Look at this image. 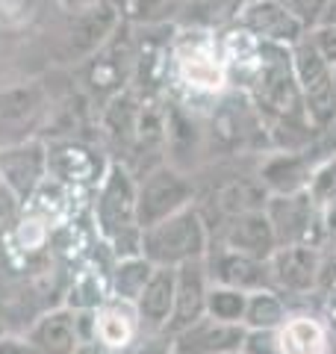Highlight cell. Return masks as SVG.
Here are the masks:
<instances>
[{
    "mask_svg": "<svg viewBox=\"0 0 336 354\" xmlns=\"http://www.w3.org/2000/svg\"><path fill=\"white\" fill-rule=\"evenodd\" d=\"M136 174L124 162H109L92 198V227L112 257L142 254V227L136 218Z\"/></svg>",
    "mask_w": 336,
    "mask_h": 354,
    "instance_id": "1",
    "label": "cell"
},
{
    "mask_svg": "<svg viewBox=\"0 0 336 354\" xmlns=\"http://www.w3.org/2000/svg\"><path fill=\"white\" fill-rule=\"evenodd\" d=\"M212 245V234L198 207L156 221L142 230V257L156 269H180L186 263L204 260Z\"/></svg>",
    "mask_w": 336,
    "mask_h": 354,
    "instance_id": "2",
    "label": "cell"
},
{
    "mask_svg": "<svg viewBox=\"0 0 336 354\" xmlns=\"http://www.w3.org/2000/svg\"><path fill=\"white\" fill-rule=\"evenodd\" d=\"M171 71L189 95L218 97L230 86L221 36L204 30H183L171 41Z\"/></svg>",
    "mask_w": 336,
    "mask_h": 354,
    "instance_id": "3",
    "label": "cell"
},
{
    "mask_svg": "<svg viewBox=\"0 0 336 354\" xmlns=\"http://www.w3.org/2000/svg\"><path fill=\"white\" fill-rule=\"evenodd\" d=\"M136 218L139 227L148 230L156 221L177 216L198 204V183L189 171L174 169L171 162L153 165L136 177Z\"/></svg>",
    "mask_w": 336,
    "mask_h": 354,
    "instance_id": "4",
    "label": "cell"
},
{
    "mask_svg": "<svg viewBox=\"0 0 336 354\" xmlns=\"http://www.w3.org/2000/svg\"><path fill=\"white\" fill-rule=\"evenodd\" d=\"M289 59H292V71H295V83L301 88V97H304L307 115L310 121L321 127L330 121V115L336 113V88H333V68L324 62L316 48L310 44V39L304 36L295 48H289Z\"/></svg>",
    "mask_w": 336,
    "mask_h": 354,
    "instance_id": "5",
    "label": "cell"
},
{
    "mask_svg": "<svg viewBox=\"0 0 336 354\" xmlns=\"http://www.w3.org/2000/svg\"><path fill=\"white\" fill-rule=\"evenodd\" d=\"M265 216L274 227L277 248L280 245H312L324 248L321 209L310 201L307 192L298 195H268Z\"/></svg>",
    "mask_w": 336,
    "mask_h": 354,
    "instance_id": "6",
    "label": "cell"
},
{
    "mask_svg": "<svg viewBox=\"0 0 336 354\" xmlns=\"http://www.w3.org/2000/svg\"><path fill=\"white\" fill-rule=\"evenodd\" d=\"M112 263L115 257L109 254V248L97 242L95 251L68 272L62 304L74 313H95L97 307H104L112 298Z\"/></svg>",
    "mask_w": 336,
    "mask_h": 354,
    "instance_id": "7",
    "label": "cell"
},
{
    "mask_svg": "<svg viewBox=\"0 0 336 354\" xmlns=\"http://www.w3.org/2000/svg\"><path fill=\"white\" fill-rule=\"evenodd\" d=\"M24 337L36 354H74L83 339H92V313H74L65 304L48 307L27 325Z\"/></svg>",
    "mask_w": 336,
    "mask_h": 354,
    "instance_id": "8",
    "label": "cell"
},
{
    "mask_svg": "<svg viewBox=\"0 0 336 354\" xmlns=\"http://www.w3.org/2000/svg\"><path fill=\"white\" fill-rule=\"evenodd\" d=\"M48 180V145L41 139H24L0 148V186L21 204H30Z\"/></svg>",
    "mask_w": 336,
    "mask_h": 354,
    "instance_id": "9",
    "label": "cell"
},
{
    "mask_svg": "<svg viewBox=\"0 0 336 354\" xmlns=\"http://www.w3.org/2000/svg\"><path fill=\"white\" fill-rule=\"evenodd\" d=\"M124 21L118 3H100L92 9L71 12L68 27L62 36V59L65 62H80L100 53L115 36L118 24Z\"/></svg>",
    "mask_w": 336,
    "mask_h": 354,
    "instance_id": "10",
    "label": "cell"
},
{
    "mask_svg": "<svg viewBox=\"0 0 336 354\" xmlns=\"http://www.w3.org/2000/svg\"><path fill=\"white\" fill-rule=\"evenodd\" d=\"M109 162H104L97 151H92L83 142L62 139L48 145V180L62 186L68 192H83V189H97Z\"/></svg>",
    "mask_w": 336,
    "mask_h": 354,
    "instance_id": "11",
    "label": "cell"
},
{
    "mask_svg": "<svg viewBox=\"0 0 336 354\" xmlns=\"http://www.w3.org/2000/svg\"><path fill=\"white\" fill-rule=\"evenodd\" d=\"M319 269H321V248L312 245H280L268 257V278L272 290L289 298H310L319 295Z\"/></svg>",
    "mask_w": 336,
    "mask_h": 354,
    "instance_id": "12",
    "label": "cell"
},
{
    "mask_svg": "<svg viewBox=\"0 0 336 354\" xmlns=\"http://www.w3.org/2000/svg\"><path fill=\"white\" fill-rule=\"evenodd\" d=\"M328 151H333V148H328L324 142L312 151H265L256 157V177H260L263 189L268 195L307 192L310 174Z\"/></svg>",
    "mask_w": 336,
    "mask_h": 354,
    "instance_id": "13",
    "label": "cell"
},
{
    "mask_svg": "<svg viewBox=\"0 0 336 354\" xmlns=\"http://www.w3.org/2000/svg\"><path fill=\"white\" fill-rule=\"evenodd\" d=\"M236 27L245 30L251 39L272 44V48H295L307 36V27L280 3V0H254L239 6Z\"/></svg>",
    "mask_w": 336,
    "mask_h": 354,
    "instance_id": "14",
    "label": "cell"
},
{
    "mask_svg": "<svg viewBox=\"0 0 336 354\" xmlns=\"http://www.w3.org/2000/svg\"><path fill=\"white\" fill-rule=\"evenodd\" d=\"M168 339H171V354H233L245 348L248 330L245 325L218 322L204 313L192 325L168 334Z\"/></svg>",
    "mask_w": 336,
    "mask_h": 354,
    "instance_id": "15",
    "label": "cell"
},
{
    "mask_svg": "<svg viewBox=\"0 0 336 354\" xmlns=\"http://www.w3.org/2000/svg\"><path fill=\"white\" fill-rule=\"evenodd\" d=\"M212 245H221L236 254H248L254 260L268 263V257L277 251V236L265 209H256V213H245V216L221 221L216 234H212Z\"/></svg>",
    "mask_w": 336,
    "mask_h": 354,
    "instance_id": "16",
    "label": "cell"
},
{
    "mask_svg": "<svg viewBox=\"0 0 336 354\" xmlns=\"http://www.w3.org/2000/svg\"><path fill=\"white\" fill-rule=\"evenodd\" d=\"M204 263H207L209 283H216V286H230V290H239L248 295L260 292V290H272L265 260H254L248 254H236V251H227L221 245H209Z\"/></svg>",
    "mask_w": 336,
    "mask_h": 354,
    "instance_id": "17",
    "label": "cell"
},
{
    "mask_svg": "<svg viewBox=\"0 0 336 354\" xmlns=\"http://www.w3.org/2000/svg\"><path fill=\"white\" fill-rule=\"evenodd\" d=\"M44 115V95L39 86H15L0 92V148L32 139L30 130Z\"/></svg>",
    "mask_w": 336,
    "mask_h": 354,
    "instance_id": "18",
    "label": "cell"
},
{
    "mask_svg": "<svg viewBox=\"0 0 336 354\" xmlns=\"http://www.w3.org/2000/svg\"><path fill=\"white\" fill-rule=\"evenodd\" d=\"M139 337H142V325L133 304L109 298L104 307H97L92 313V339L100 342L104 348L124 354L136 346Z\"/></svg>",
    "mask_w": 336,
    "mask_h": 354,
    "instance_id": "19",
    "label": "cell"
},
{
    "mask_svg": "<svg viewBox=\"0 0 336 354\" xmlns=\"http://www.w3.org/2000/svg\"><path fill=\"white\" fill-rule=\"evenodd\" d=\"M209 201H212V207H216V213H218V225L221 221H227V218L265 209L268 192L263 189L260 177H256V162H254V171H248V174H227L218 186H212Z\"/></svg>",
    "mask_w": 336,
    "mask_h": 354,
    "instance_id": "20",
    "label": "cell"
},
{
    "mask_svg": "<svg viewBox=\"0 0 336 354\" xmlns=\"http://www.w3.org/2000/svg\"><path fill=\"white\" fill-rule=\"evenodd\" d=\"M174 269H153L151 281L144 283L142 295L136 298V316L142 334H168L174 316Z\"/></svg>",
    "mask_w": 336,
    "mask_h": 354,
    "instance_id": "21",
    "label": "cell"
},
{
    "mask_svg": "<svg viewBox=\"0 0 336 354\" xmlns=\"http://www.w3.org/2000/svg\"><path fill=\"white\" fill-rule=\"evenodd\" d=\"M177 281H174V316H171V328L168 334L180 330L186 325H192L195 319L207 313V292H209V274H207V263L195 260L186 263L180 269H174Z\"/></svg>",
    "mask_w": 336,
    "mask_h": 354,
    "instance_id": "22",
    "label": "cell"
},
{
    "mask_svg": "<svg viewBox=\"0 0 336 354\" xmlns=\"http://www.w3.org/2000/svg\"><path fill=\"white\" fill-rule=\"evenodd\" d=\"M292 307L280 292L274 290H260L248 295V307H245L242 325L248 334H274V330L286 322Z\"/></svg>",
    "mask_w": 336,
    "mask_h": 354,
    "instance_id": "23",
    "label": "cell"
},
{
    "mask_svg": "<svg viewBox=\"0 0 336 354\" xmlns=\"http://www.w3.org/2000/svg\"><path fill=\"white\" fill-rule=\"evenodd\" d=\"M156 266H151L142 254H130V257H118L112 263V298L127 304H136V298L142 295L144 283L151 281Z\"/></svg>",
    "mask_w": 336,
    "mask_h": 354,
    "instance_id": "24",
    "label": "cell"
},
{
    "mask_svg": "<svg viewBox=\"0 0 336 354\" xmlns=\"http://www.w3.org/2000/svg\"><path fill=\"white\" fill-rule=\"evenodd\" d=\"M245 307H248V292H239V290H230V286L209 283V292H207V316L218 319V322L242 325Z\"/></svg>",
    "mask_w": 336,
    "mask_h": 354,
    "instance_id": "25",
    "label": "cell"
},
{
    "mask_svg": "<svg viewBox=\"0 0 336 354\" xmlns=\"http://www.w3.org/2000/svg\"><path fill=\"white\" fill-rule=\"evenodd\" d=\"M183 9V0H124L121 15L144 27H160Z\"/></svg>",
    "mask_w": 336,
    "mask_h": 354,
    "instance_id": "26",
    "label": "cell"
},
{
    "mask_svg": "<svg viewBox=\"0 0 336 354\" xmlns=\"http://www.w3.org/2000/svg\"><path fill=\"white\" fill-rule=\"evenodd\" d=\"M307 195L319 209L336 201V151H328L316 162V169L310 174V183H307Z\"/></svg>",
    "mask_w": 336,
    "mask_h": 354,
    "instance_id": "27",
    "label": "cell"
},
{
    "mask_svg": "<svg viewBox=\"0 0 336 354\" xmlns=\"http://www.w3.org/2000/svg\"><path fill=\"white\" fill-rule=\"evenodd\" d=\"M280 3H283L307 30H312L321 21V15H324V9H328L330 0H280Z\"/></svg>",
    "mask_w": 336,
    "mask_h": 354,
    "instance_id": "28",
    "label": "cell"
},
{
    "mask_svg": "<svg viewBox=\"0 0 336 354\" xmlns=\"http://www.w3.org/2000/svg\"><path fill=\"white\" fill-rule=\"evenodd\" d=\"M307 39H310L312 48H316L319 57L333 68V65H336V27L316 24L312 30H307Z\"/></svg>",
    "mask_w": 336,
    "mask_h": 354,
    "instance_id": "29",
    "label": "cell"
},
{
    "mask_svg": "<svg viewBox=\"0 0 336 354\" xmlns=\"http://www.w3.org/2000/svg\"><path fill=\"white\" fill-rule=\"evenodd\" d=\"M336 292V242L321 248V269H319V298Z\"/></svg>",
    "mask_w": 336,
    "mask_h": 354,
    "instance_id": "30",
    "label": "cell"
},
{
    "mask_svg": "<svg viewBox=\"0 0 336 354\" xmlns=\"http://www.w3.org/2000/svg\"><path fill=\"white\" fill-rule=\"evenodd\" d=\"M124 354H171V339L168 334H142L136 346Z\"/></svg>",
    "mask_w": 336,
    "mask_h": 354,
    "instance_id": "31",
    "label": "cell"
},
{
    "mask_svg": "<svg viewBox=\"0 0 336 354\" xmlns=\"http://www.w3.org/2000/svg\"><path fill=\"white\" fill-rule=\"evenodd\" d=\"M0 354H36V348L30 346L24 334L3 330V334H0Z\"/></svg>",
    "mask_w": 336,
    "mask_h": 354,
    "instance_id": "32",
    "label": "cell"
},
{
    "mask_svg": "<svg viewBox=\"0 0 336 354\" xmlns=\"http://www.w3.org/2000/svg\"><path fill=\"white\" fill-rule=\"evenodd\" d=\"M319 316L324 319V325H328V330H330L333 339H336V292L319 298Z\"/></svg>",
    "mask_w": 336,
    "mask_h": 354,
    "instance_id": "33",
    "label": "cell"
},
{
    "mask_svg": "<svg viewBox=\"0 0 336 354\" xmlns=\"http://www.w3.org/2000/svg\"><path fill=\"white\" fill-rule=\"evenodd\" d=\"M321 227H324V245L336 242V201L321 209Z\"/></svg>",
    "mask_w": 336,
    "mask_h": 354,
    "instance_id": "34",
    "label": "cell"
},
{
    "mask_svg": "<svg viewBox=\"0 0 336 354\" xmlns=\"http://www.w3.org/2000/svg\"><path fill=\"white\" fill-rule=\"evenodd\" d=\"M65 12H80V9H92V6H100V3H115V0H59Z\"/></svg>",
    "mask_w": 336,
    "mask_h": 354,
    "instance_id": "35",
    "label": "cell"
},
{
    "mask_svg": "<svg viewBox=\"0 0 336 354\" xmlns=\"http://www.w3.org/2000/svg\"><path fill=\"white\" fill-rule=\"evenodd\" d=\"M321 142H324L328 148H333V151H336V113L330 115L328 124L321 127Z\"/></svg>",
    "mask_w": 336,
    "mask_h": 354,
    "instance_id": "36",
    "label": "cell"
},
{
    "mask_svg": "<svg viewBox=\"0 0 336 354\" xmlns=\"http://www.w3.org/2000/svg\"><path fill=\"white\" fill-rule=\"evenodd\" d=\"M74 354H115V351H109V348H104L100 342H95V339H83L80 346H77V351Z\"/></svg>",
    "mask_w": 336,
    "mask_h": 354,
    "instance_id": "37",
    "label": "cell"
},
{
    "mask_svg": "<svg viewBox=\"0 0 336 354\" xmlns=\"http://www.w3.org/2000/svg\"><path fill=\"white\" fill-rule=\"evenodd\" d=\"M319 24L336 27V0H330V3H328V9H324V15H321V21H319Z\"/></svg>",
    "mask_w": 336,
    "mask_h": 354,
    "instance_id": "38",
    "label": "cell"
},
{
    "mask_svg": "<svg viewBox=\"0 0 336 354\" xmlns=\"http://www.w3.org/2000/svg\"><path fill=\"white\" fill-rule=\"evenodd\" d=\"M245 3H254V0H239V6H245Z\"/></svg>",
    "mask_w": 336,
    "mask_h": 354,
    "instance_id": "39",
    "label": "cell"
},
{
    "mask_svg": "<svg viewBox=\"0 0 336 354\" xmlns=\"http://www.w3.org/2000/svg\"><path fill=\"white\" fill-rule=\"evenodd\" d=\"M333 88H336V65H333Z\"/></svg>",
    "mask_w": 336,
    "mask_h": 354,
    "instance_id": "40",
    "label": "cell"
},
{
    "mask_svg": "<svg viewBox=\"0 0 336 354\" xmlns=\"http://www.w3.org/2000/svg\"><path fill=\"white\" fill-rule=\"evenodd\" d=\"M3 330H6V328H3V319H0V334H3Z\"/></svg>",
    "mask_w": 336,
    "mask_h": 354,
    "instance_id": "41",
    "label": "cell"
},
{
    "mask_svg": "<svg viewBox=\"0 0 336 354\" xmlns=\"http://www.w3.org/2000/svg\"><path fill=\"white\" fill-rule=\"evenodd\" d=\"M233 354H248V351H245V348H242V351H233Z\"/></svg>",
    "mask_w": 336,
    "mask_h": 354,
    "instance_id": "42",
    "label": "cell"
}]
</instances>
